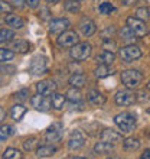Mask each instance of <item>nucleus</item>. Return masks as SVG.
<instances>
[{
  "mask_svg": "<svg viewBox=\"0 0 150 159\" xmlns=\"http://www.w3.org/2000/svg\"><path fill=\"white\" fill-rule=\"evenodd\" d=\"M94 72H95V77H98V78H104V77H108L113 74L110 65H105V64H98V67L95 68Z\"/></svg>",
  "mask_w": 150,
  "mask_h": 159,
  "instance_id": "nucleus-28",
  "label": "nucleus"
},
{
  "mask_svg": "<svg viewBox=\"0 0 150 159\" xmlns=\"http://www.w3.org/2000/svg\"><path fill=\"white\" fill-rule=\"evenodd\" d=\"M94 151H95V153H98V155L110 153V152L113 151V145H111V143H108V142H105V140H101V142L95 143Z\"/></svg>",
  "mask_w": 150,
  "mask_h": 159,
  "instance_id": "nucleus-23",
  "label": "nucleus"
},
{
  "mask_svg": "<svg viewBox=\"0 0 150 159\" xmlns=\"http://www.w3.org/2000/svg\"><path fill=\"white\" fill-rule=\"evenodd\" d=\"M79 29H81V32L84 34V36H92V35L95 34L97 30V26L95 23L91 20V19H87V17H84L82 20H81V23H79Z\"/></svg>",
  "mask_w": 150,
  "mask_h": 159,
  "instance_id": "nucleus-16",
  "label": "nucleus"
},
{
  "mask_svg": "<svg viewBox=\"0 0 150 159\" xmlns=\"http://www.w3.org/2000/svg\"><path fill=\"white\" fill-rule=\"evenodd\" d=\"M123 146H124L126 151H129V152L137 151L139 148H140V140L136 138H127L123 140Z\"/></svg>",
  "mask_w": 150,
  "mask_h": 159,
  "instance_id": "nucleus-24",
  "label": "nucleus"
},
{
  "mask_svg": "<svg viewBox=\"0 0 150 159\" xmlns=\"http://www.w3.org/2000/svg\"><path fill=\"white\" fill-rule=\"evenodd\" d=\"M147 90L150 91V80H149V83H147Z\"/></svg>",
  "mask_w": 150,
  "mask_h": 159,
  "instance_id": "nucleus-47",
  "label": "nucleus"
},
{
  "mask_svg": "<svg viewBox=\"0 0 150 159\" xmlns=\"http://www.w3.org/2000/svg\"><path fill=\"white\" fill-rule=\"evenodd\" d=\"M143 159H150V149H147V151H144V153L142 155Z\"/></svg>",
  "mask_w": 150,
  "mask_h": 159,
  "instance_id": "nucleus-43",
  "label": "nucleus"
},
{
  "mask_svg": "<svg viewBox=\"0 0 150 159\" xmlns=\"http://www.w3.org/2000/svg\"><path fill=\"white\" fill-rule=\"evenodd\" d=\"M28 96H29V90L23 88V90H20L19 93H16V100L17 101H25V100H28Z\"/></svg>",
  "mask_w": 150,
  "mask_h": 159,
  "instance_id": "nucleus-37",
  "label": "nucleus"
},
{
  "mask_svg": "<svg viewBox=\"0 0 150 159\" xmlns=\"http://www.w3.org/2000/svg\"><path fill=\"white\" fill-rule=\"evenodd\" d=\"M137 2L139 0H123V3H124L126 6H134Z\"/></svg>",
  "mask_w": 150,
  "mask_h": 159,
  "instance_id": "nucleus-42",
  "label": "nucleus"
},
{
  "mask_svg": "<svg viewBox=\"0 0 150 159\" xmlns=\"http://www.w3.org/2000/svg\"><path fill=\"white\" fill-rule=\"evenodd\" d=\"M114 59H116V55H114V52L113 51H103L100 55H97L95 61L98 64H105V65H111L113 62H114Z\"/></svg>",
  "mask_w": 150,
  "mask_h": 159,
  "instance_id": "nucleus-18",
  "label": "nucleus"
},
{
  "mask_svg": "<svg viewBox=\"0 0 150 159\" xmlns=\"http://www.w3.org/2000/svg\"><path fill=\"white\" fill-rule=\"evenodd\" d=\"M2 158L3 159H20V158H23V155L20 153V151H17L15 148H7V149L3 152Z\"/></svg>",
  "mask_w": 150,
  "mask_h": 159,
  "instance_id": "nucleus-30",
  "label": "nucleus"
},
{
  "mask_svg": "<svg viewBox=\"0 0 150 159\" xmlns=\"http://www.w3.org/2000/svg\"><path fill=\"white\" fill-rule=\"evenodd\" d=\"M85 145V136L81 130H74L71 133V138L68 140V148L71 151H78Z\"/></svg>",
  "mask_w": 150,
  "mask_h": 159,
  "instance_id": "nucleus-11",
  "label": "nucleus"
},
{
  "mask_svg": "<svg viewBox=\"0 0 150 159\" xmlns=\"http://www.w3.org/2000/svg\"><path fill=\"white\" fill-rule=\"evenodd\" d=\"M67 98L71 101V103H81V101H82V96H81V93H79V88H77V87L69 88L67 91Z\"/></svg>",
  "mask_w": 150,
  "mask_h": 159,
  "instance_id": "nucleus-26",
  "label": "nucleus"
},
{
  "mask_svg": "<svg viewBox=\"0 0 150 159\" xmlns=\"http://www.w3.org/2000/svg\"><path fill=\"white\" fill-rule=\"evenodd\" d=\"M69 26H71V23H69V20L68 19H54V20L51 22L49 25V32L51 34H62V32H65V30L69 29Z\"/></svg>",
  "mask_w": 150,
  "mask_h": 159,
  "instance_id": "nucleus-12",
  "label": "nucleus"
},
{
  "mask_svg": "<svg viewBox=\"0 0 150 159\" xmlns=\"http://www.w3.org/2000/svg\"><path fill=\"white\" fill-rule=\"evenodd\" d=\"M120 36H121V39H123V41L129 42V43H133V42L137 39V36L134 35V32L130 29L129 26H124V28L120 30Z\"/></svg>",
  "mask_w": 150,
  "mask_h": 159,
  "instance_id": "nucleus-25",
  "label": "nucleus"
},
{
  "mask_svg": "<svg viewBox=\"0 0 150 159\" xmlns=\"http://www.w3.org/2000/svg\"><path fill=\"white\" fill-rule=\"evenodd\" d=\"M26 4H28L30 9H35L38 4H39V0H26Z\"/></svg>",
  "mask_w": 150,
  "mask_h": 159,
  "instance_id": "nucleus-41",
  "label": "nucleus"
},
{
  "mask_svg": "<svg viewBox=\"0 0 150 159\" xmlns=\"http://www.w3.org/2000/svg\"><path fill=\"white\" fill-rule=\"evenodd\" d=\"M142 80L143 75L139 70H126L121 72V81L126 85V88H130V90L137 88L142 84Z\"/></svg>",
  "mask_w": 150,
  "mask_h": 159,
  "instance_id": "nucleus-2",
  "label": "nucleus"
},
{
  "mask_svg": "<svg viewBox=\"0 0 150 159\" xmlns=\"http://www.w3.org/2000/svg\"><path fill=\"white\" fill-rule=\"evenodd\" d=\"M126 23H127V26H129L130 29L133 30L134 35H136L137 38H143V36H146V35H147L146 22L142 20V19H139L137 16H130V17H127Z\"/></svg>",
  "mask_w": 150,
  "mask_h": 159,
  "instance_id": "nucleus-4",
  "label": "nucleus"
},
{
  "mask_svg": "<svg viewBox=\"0 0 150 159\" xmlns=\"http://www.w3.org/2000/svg\"><path fill=\"white\" fill-rule=\"evenodd\" d=\"M46 70H48V59H46L45 57H41V55H39V57H35L29 65V71L32 72V74H35V75L43 74V72H46Z\"/></svg>",
  "mask_w": 150,
  "mask_h": 159,
  "instance_id": "nucleus-10",
  "label": "nucleus"
},
{
  "mask_svg": "<svg viewBox=\"0 0 150 159\" xmlns=\"http://www.w3.org/2000/svg\"><path fill=\"white\" fill-rule=\"evenodd\" d=\"M98 10H100L101 15H111L113 12H116V7H114V4L110 3V2H104V3H101L98 6Z\"/></svg>",
  "mask_w": 150,
  "mask_h": 159,
  "instance_id": "nucleus-31",
  "label": "nucleus"
},
{
  "mask_svg": "<svg viewBox=\"0 0 150 159\" xmlns=\"http://www.w3.org/2000/svg\"><path fill=\"white\" fill-rule=\"evenodd\" d=\"M56 148L52 145H45V146H39L36 149V156L38 158H48V156L55 155Z\"/></svg>",
  "mask_w": 150,
  "mask_h": 159,
  "instance_id": "nucleus-21",
  "label": "nucleus"
},
{
  "mask_svg": "<svg viewBox=\"0 0 150 159\" xmlns=\"http://www.w3.org/2000/svg\"><path fill=\"white\" fill-rule=\"evenodd\" d=\"M13 38H15V32L13 30L6 29V28L0 30V41L2 42H10Z\"/></svg>",
  "mask_w": 150,
  "mask_h": 159,
  "instance_id": "nucleus-34",
  "label": "nucleus"
},
{
  "mask_svg": "<svg viewBox=\"0 0 150 159\" xmlns=\"http://www.w3.org/2000/svg\"><path fill=\"white\" fill-rule=\"evenodd\" d=\"M114 123L117 125V127L123 132V133H130L136 129V117L129 111H123L118 113L114 117Z\"/></svg>",
  "mask_w": 150,
  "mask_h": 159,
  "instance_id": "nucleus-1",
  "label": "nucleus"
},
{
  "mask_svg": "<svg viewBox=\"0 0 150 159\" xmlns=\"http://www.w3.org/2000/svg\"><path fill=\"white\" fill-rule=\"evenodd\" d=\"M3 71H10V74H13L15 67H4V65H3Z\"/></svg>",
  "mask_w": 150,
  "mask_h": 159,
  "instance_id": "nucleus-44",
  "label": "nucleus"
},
{
  "mask_svg": "<svg viewBox=\"0 0 150 159\" xmlns=\"http://www.w3.org/2000/svg\"><path fill=\"white\" fill-rule=\"evenodd\" d=\"M64 133V125L62 123H54L52 126H49V129L46 130L45 138L48 142H59L62 138Z\"/></svg>",
  "mask_w": 150,
  "mask_h": 159,
  "instance_id": "nucleus-9",
  "label": "nucleus"
},
{
  "mask_svg": "<svg viewBox=\"0 0 150 159\" xmlns=\"http://www.w3.org/2000/svg\"><path fill=\"white\" fill-rule=\"evenodd\" d=\"M36 91L43 94V96H52L56 91V84L52 80H43L36 84Z\"/></svg>",
  "mask_w": 150,
  "mask_h": 159,
  "instance_id": "nucleus-13",
  "label": "nucleus"
},
{
  "mask_svg": "<svg viewBox=\"0 0 150 159\" xmlns=\"http://www.w3.org/2000/svg\"><path fill=\"white\" fill-rule=\"evenodd\" d=\"M13 7H17V9H22L23 7V3H26V0H10Z\"/></svg>",
  "mask_w": 150,
  "mask_h": 159,
  "instance_id": "nucleus-39",
  "label": "nucleus"
},
{
  "mask_svg": "<svg viewBox=\"0 0 150 159\" xmlns=\"http://www.w3.org/2000/svg\"><path fill=\"white\" fill-rule=\"evenodd\" d=\"M4 23L13 29H22L25 26V20L22 19L19 15H13V13H7L4 17Z\"/></svg>",
  "mask_w": 150,
  "mask_h": 159,
  "instance_id": "nucleus-15",
  "label": "nucleus"
},
{
  "mask_svg": "<svg viewBox=\"0 0 150 159\" xmlns=\"http://www.w3.org/2000/svg\"><path fill=\"white\" fill-rule=\"evenodd\" d=\"M118 55L120 58L124 61V62H133L136 59H139L142 57V51L140 48L136 45H127V46H123L120 51H118Z\"/></svg>",
  "mask_w": 150,
  "mask_h": 159,
  "instance_id": "nucleus-6",
  "label": "nucleus"
},
{
  "mask_svg": "<svg viewBox=\"0 0 150 159\" xmlns=\"http://www.w3.org/2000/svg\"><path fill=\"white\" fill-rule=\"evenodd\" d=\"M136 16L139 17V19H142V20H149L150 17V13H149V9L147 7H140L137 9V12H136Z\"/></svg>",
  "mask_w": 150,
  "mask_h": 159,
  "instance_id": "nucleus-36",
  "label": "nucleus"
},
{
  "mask_svg": "<svg viewBox=\"0 0 150 159\" xmlns=\"http://www.w3.org/2000/svg\"><path fill=\"white\" fill-rule=\"evenodd\" d=\"M0 10H2V13H10V10H12V6L7 3V2H4V0H0Z\"/></svg>",
  "mask_w": 150,
  "mask_h": 159,
  "instance_id": "nucleus-38",
  "label": "nucleus"
},
{
  "mask_svg": "<svg viewBox=\"0 0 150 159\" xmlns=\"http://www.w3.org/2000/svg\"><path fill=\"white\" fill-rule=\"evenodd\" d=\"M26 107L25 106H22V104H15L12 107V110H10V116H12L13 120H16V121H20L22 119H23V116L26 114Z\"/></svg>",
  "mask_w": 150,
  "mask_h": 159,
  "instance_id": "nucleus-20",
  "label": "nucleus"
},
{
  "mask_svg": "<svg viewBox=\"0 0 150 159\" xmlns=\"http://www.w3.org/2000/svg\"><path fill=\"white\" fill-rule=\"evenodd\" d=\"M79 43V38H78V34L75 30H65L62 34L59 35L58 38V45L62 46V48H72L74 45Z\"/></svg>",
  "mask_w": 150,
  "mask_h": 159,
  "instance_id": "nucleus-7",
  "label": "nucleus"
},
{
  "mask_svg": "<svg viewBox=\"0 0 150 159\" xmlns=\"http://www.w3.org/2000/svg\"><path fill=\"white\" fill-rule=\"evenodd\" d=\"M13 49L19 52V54H26L28 51L30 49V45L28 41H23V39H19V41L13 42Z\"/></svg>",
  "mask_w": 150,
  "mask_h": 159,
  "instance_id": "nucleus-27",
  "label": "nucleus"
},
{
  "mask_svg": "<svg viewBox=\"0 0 150 159\" xmlns=\"http://www.w3.org/2000/svg\"><path fill=\"white\" fill-rule=\"evenodd\" d=\"M15 133V130H13L12 126H7V125H3L2 126V130H0V140L4 142L6 139L10 136V134Z\"/></svg>",
  "mask_w": 150,
  "mask_h": 159,
  "instance_id": "nucleus-33",
  "label": "nucleus"
},
{
  "mask_svg": "<svg viewBox=\"0 0 150 159\" xmlns=\"http://www.w3.org/2000/svg\"><path fill=\"white\" fill-rule=\"evenodd\" d=\"M64 9L69 13H78L81 6H79L78 0H65L64 2Z\"/></svg>",
  "mask_w": 150,
  "mask_h": 159,
  "instance_id": "nucleus-29",
  "label": "nucleus"
},
{
  "mask_svg": "<svg viewBox=\"0 0 150 159\" xmlns=\"http://www.w3.org/2000/svg\"><path fill=\"white\" fill-rule=\"evenodd\" d=\"M30 103H32V107H35L38 111H48V110L52 107V101H51V98H48V96H43V94H41V93H38V94L32 96Z\"/></svg>",
  "mask_w": 150,
  "mask_h": 159,
  "instance_id": "nucleus-8",
  "label": "nucleus"
},
{
  "mask_svg": "<svg viewBox=\"0 0 150 159\" xmlns=\"http://www.w3.org/2000/svg\"><path fill=\"white\" fill-rule=\"evenodd\" d=\"M65 100H67V97L62 96V94H59V93L55 91L52 96H51V101H52V107L55 110H61L65 106Z\"/></svg>",
  "mask_w": 150,
  "mask_h": 159,
  "instance_id": "nucleus-22",
  "label": "nucleus"
},
{
  "mask_svg": "<svg viewBox=\"0 0 150 159\" xmlns=\"http://www.w3.org/2000/svg\"><path fill=\"white\" fill-rule=\"evenodd\" d=\"M101 140H105V142L111 143V145H117V143L123 142V138H121V133H118L116 130L105 129L101 132Z\"/></svg>",
  "mask_w": 150,
  "mask_h": 159,
  "instance_id": "nucleus-14",
  "label": "nucleus"
},
{
  "mask_svg": "<svg viewBox=\"0 0 150 159\" xmlns=\"http://www.w3.org/2000/svg\"><path fill=\"white\" fill-rule=\"evenodd\" d=\"M91 52H92V48L90 43H87V42H79V43H77V45H74L71 48V58L74 59V61H77V62H81V61H85V59H88L90 57H91Z\"/></svg>",
  "mask_w": 150,
  "mask_h": 159,
  "instance_id": "nucleus-3",
  "label": "nucleus"
},
{
  "mask_svg": "<svg viewBox=\"0 0 150 159\" xmlns=\"http://www.w3.org/2000/svg\"><path fill=\"white\" fill-rule=\"evenodd\" d=\"M147 111H149V114H150V107H149V110H147Z\"/></svg>",
  "mask_w": 150,
  "mask_h": 159,
  "instance_id": "nucleus-48",
  "label": "nucleus"
},
{
  "mask_svg": "<svg viewBox=\"0 0 150 159\" xmlns=\"http://www.w3.org/2000/svg\"><path fill=\"white\" fill-rule=\"evenodd\" d=\"M0 113H2V119H0V120L3 121V120H4V110H3V109H2V111H0Z\"/></svg>",
  "mask_w": 150,
  "mask_h": 159,
  "instance_id": "nucleus-45",
  "label": "nucleus"
},
{
  "mask_svg": "<svg viewBox=\"0 0 150 159\" xmlns=\"http://www.w3.org/2000/svg\"><path fill=\"white\" fill-rule=\"evenodd\" d=\"M87 98L92 106H103L105 103V97L103 96V93L95 90V88H92L87 93Z\"/></svg>",
  "mask_w": 150,
  "mask_h": 159,
  "instance_id": "nucleus-17",
  "label": "nucleus"
},
{
  "mask_svg": "<svg viewBox=\"0 0 150 159\" xmlns=\"http://www.w3.org/2000/svg\"><path fill=\"white\" fill-rule=\"evenodd\" d=\"M136 100H137V97H136V94H134L133 91H130V88L118 90V91L116 93V96H114V101H116V104L121 106V107L134 104Z\"/></svg>",
  "mask_w": 150,
  "mask_h": 159,
  "instance_id": "nucleus-5",
  "label": "nucleus"
},
{
  "mask_svg": "<svg viewBox=\"0 0 150 159\" xmlns=\"http://www.w3.org/2000/svg\"><path fill=\"white\" fill-rule=\"evenodd\" d=\"M68 83H69V85H71V87L82 88L84 85H85V83H87V80H85V75H84V74H81V72H74V74L69 77Z\"/></svg>",
  "mask_w": 150,
  "mask_h": 159,
  "instance_id": "nucleus-19",
  "label": "nucleus"
},
{
  "mask_svg": "<svg viewBox=\"0 0 150 159\" xmlns=\"http://www.w3.org/2000/svg\"><path fill=\"white\" fill-rule=\"evenodd\" d=\"M46 2H48V3H58L59 0H46Z\"/></svg>",
  "mask_w": 150,
  "mask_h": 159,
  "instance_id": "nucleus-46",
  "label": "nucleus"
},
{
  "mask_svg": "<svg viewBox=\"0 0 150 159\" xmlns=\"http://www.w3.org/2000/svg\"><path fill=\"white\" fill-rule=\"evenodd\" d=\"M39 17H42V19H49V10H48V9L46 7H43V9H41V10H39Z\"/></svg>",
  "mask_w": 150,
  "mask_h": 159,
  "instance_id": "nucleus-40",
  "label": "nucleus"
},
{
  "mask_svg": "<svg viewBox=\"0 0 150 159\" xmlns=\"http://www.w3.org/2000/svg\"><path fill=\"white\" fill-rule=\"evenodd\" d=\"M15 57V54H13L10 49H6V48H2L0 49V61L2 62H6V61H10V59Z\"/></svg>",
  "mask_w": 150,
  "mask_h": 159,
  "instance_id": "nucleus-35",
  "label": "nucleus"
},
{
  "mask_svg": "<svg viewBox=\"0 0 150 159\" xmlns=\"http://www.w3.org/2000/svg\"><path fill=\"white\" fill-rule=\"evenodd\" d=\"M36 146H38V139L36 138H29L23 142V149H25L26 152L35 151V149H38Z\"/></svg>",
  "mask_w": 150,
  "mask_h": 159,
  "instance_id": "nucleus-32",
  "label": "nucleus"
}]
</instances>
